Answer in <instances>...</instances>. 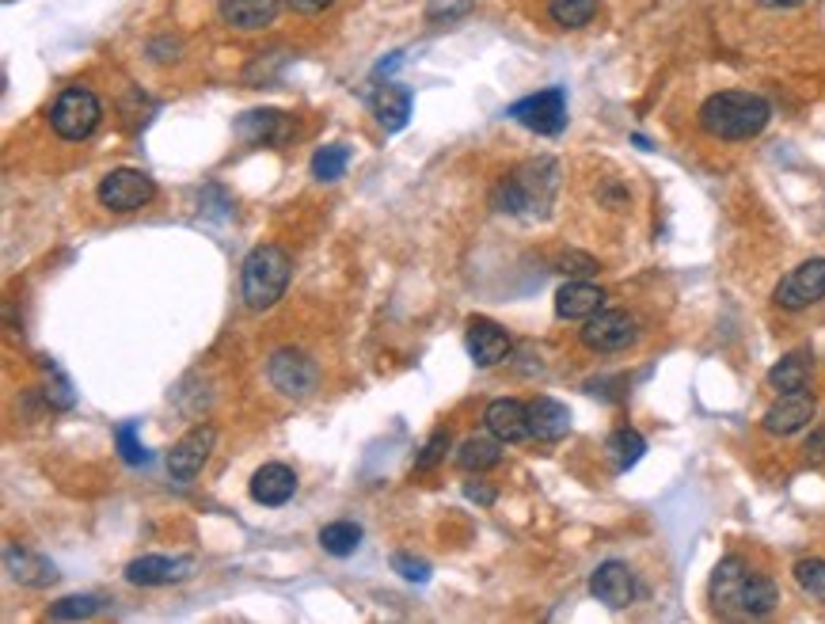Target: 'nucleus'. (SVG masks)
<instances>
[{"label":"nucleus","instance_id":"nucleus-1","mask_svg":"<svg viewBox=\"0 0 825 624\" xmlns=\"http://www.w3.org/2000/svg\"><path fill=\"white\" fill-rule=\"evenodd\" d=\"M772 107L758 92H716L704 99L700 126L719 141H750L769 126Z\"/></svg>","mask_w":825,"mask_h":624},{"label":"nucleus","instance_id":"nucleus-2","mask_svg":"<svg viewBox=\"0 0 825 624\" xmlns=\"http://www.w3.org/2000/svg\"><path fill=\"white\" fill-rule=\"evenodd\" d=\"M289 282V255L274 244H260L240 267V294H244V305L255 313L278 305V297L286 294Z\"/></svg>","mask_w":825,"mask_h":624},{"label":"nucleus","instance_id":"nucleus-3","mask_svg":"<svg viewBox=\"0 0 825 624\" xmlns=\"http://www.w3.org/2000/svg\"><path fill=\"white\" fill-rule=\"evenodd\" d=\"M556 160H532V165L518 168L495 187V207L503 213H529L537 207H548L556 191Z\"/></svg>","mask_w":825,"mask_h":624},{"label":"nucleus","instance_id":"nucleus-4","mask_svg":"<svg viewBox=\"0 0 825 624\" xmlns=\"http://www.w3.org/2000/svg\"><path fill=\"white\" fill-rule=\"evenodd\" d=\"M99 118H103V104L88 88H65L62 96H57V104L50 107V126H54L57 138H65V141L92 138Z\"/></svg>","mask_w":825,"mask_h":624},{"label":"nucleus","instance_id":"nucleus-5","mask_svg":"<svg viewBox=\"0 0 825 624\" xmlns=\"http://www.w3.org/2000/svg\"><path fill=\"white\" fill-rule=\"evenodd\" d=\"M266 378H271V384L282 396L305 400V396H313V389L320 384V366H316L305 350L282 347V350H274L271 362H266Z\"/></svg>","mask_w":825,"mask_h":624},{"label":"nucleus","instance_id":"nucleus-6","mask_svg":"<svg viewBox=\"0 0 825 624\" xmlns=\"http://www.w3.org/2000/svg\"><path fill=\"white\" fill-rule=\"evenodd\" d=\"M96 194L110 213H134L157 199V183H152V176L137 172V168H115L110 176H103Z\"/></svg>","mask_w":825,"mask_h":624},{"label":"nucleus","instance_id":"nucleus-7","mask_svg":"<svg viewBox=\"0 0 825 624\" xmlns=\"http://www.w3.org/2000/svg\"><path fill=\"white\" fill-rule=\"evenodd\" d=\"M510 118L521 123L526 130L540 134V138H556L567 126V96L563 88H544L537 96H526L510 107Z\"/></svg>","mask_w":825,"mask_h":624},{"label":"nucleus","instance_id":"nucleus-8","mask_svg":"<svg viewBox=\"0 0 825 624\" xmlns=\"http://www.w3.org/2000/svg\"><path fill=\"white\" fill-rule=\"evenodd\" d=\"M822 297H825V260H806V263H798L792 275L780 278L772 302L787 313H803V309H811V305H818Z\"/></svg>","mask_w":825,"mask_h":624},{"label":"nucleus","instance_id":"nucleus-9","mask_svg":"<svg viewBox=\"0 0 825 624\" xmlns=\"http://www.w3.org/2000/svg\"><path fill=\"white\" fill-rule=\"evenodd\" d=\"M639 339V328H635V316L624 309H601L586 320L582 328V343L597 355H616V350H627Z\"/></svg>","mask_w":825,"mask_h":624},{"label":"nucleus","instance_id":"nucleus-10","mask_svg":"<svg viewBox=\"0 0 825 624\" xmlns=\"http://www.w3.org/2000/svg\"><path fill=\"white\" fill-rule=\"evenodd\" d=\"M213 442H218V431H213L210 423H199L191 426V431L183 434V438L171 446L168 453V476L176 484H191L194 476L205 468V461H210L213 453Z\"/></svg>","mask_w":825,"mask_h":624},{"label":"nucleus","instance_id":"nucleus-11","mask_svg":"<svg viewBox=\"0 0 825 624\" xmlns=\"http://www.w3.org/2000/svg\"><path fill=\"white\" fill-rule=\"evenodd\" d=\"M590 594L597 597L609 610H627L639 594V583H635V571L621 560H605L601 568L590 575Z\"/></svg>","mask_w":825,"mask_h":624},{"label":"nucleus","instance_id":"nucleus-12","mask_svg":"<svg viewBox=\"0 0 825 624\" xmlns=\"http://www.w3.org/2000/svg\"><path fill=\"white\" fill-rule=\"evenodd\" d=\"M745 579H750V563H745L742 556H727V560H719V568L711 571V605H716V613H723V617L742 613Z\"/></svg>","mask_w":825,"mask_h":624},{"label":"nucleus","instance_id":"nucleus-13","mask_svg":"<svg viewBox=\"0 0 825 624\" xmlns=\"http://www.w3.org/2000/svg\"><path fill=\"white\" fill-rule=\"evenodd\" d=\"M194 571L191 556H141L126 568V583L134 586H168V583H183Z\"/></svg>","mask_w":825,"mask_h":624},{"label":"nucleus","instance_id":"nucleus-14","mask_svg":"<svg viewBox=\"0 0 825 624\" xmlns=\"http://www.w3.org/2000/svg\"><path fill=\"white\" fill-rule=\"evenodd\" d=\"M814 412H818V404H814V396L806 389L803 392H784V396H780L776 404L764 412L761 426L769 434H776V438H787V434L803 431V426L814 419Z\"/></svg>","mask_w":825,"mask_h":624},{"label":"nucleus","instance_id":"nucleus-15","mask_svg":"<svg viewBox=\"0 0 825 624\" xmlns=\"http://www.w3.org/2000/svg\"><path fill=\"white\" fill-rule=\"evenodd\" d=\"M468 355L479 370H491V366H498L506 355H510V336H506L495 320H487V316H472L468 320Z\"/></svg>","mask_w":825,"mask_h":624},{"label":"nucleus","instance_id":"nucleus-16","mask_svg":"<svg viewBox=\"0 0 825 624\" xmlns=\"http://www.w3.org/2000/svg\"><path fill=\"white\" fill-rule=\"evenodd\" d=\"M247 491H252V499L260 503V507H282V503L294 499L297 473L289 465H282V461H271V465H263L260 473L252 476Z\"/></svg>","mask_w":825,"mask_h":624},{"label":"nucleus","instance_id":"nucleus-17","mask_svg":"<svg viewBox=\"0 0 825 624\" xmlns=\"http://www.w3.org/2000/svg\"><path fill=\"white\" fill-rule=\"evenodd\" d=\"M605 309V289L586 278H571L556 289V313L563 320H590L594 313Z\"/></svg>","mask_w":825,"mask_h":624},{"label":"nucleus","instance_id":"nucleus-18","mask_svg":"<svg viewBox=\"0 0 825 624\" xmlns=\"http://www.w3.org/2000/svg\"><path fill=\"white\" fill-rule=\"evenodd\" d=\"M484 423L498 442H521V438H529V404L510 400V396L491 400L484 412Z\"/></svg>","mask_w":825,"mask_h":624},{"label":"nucleus","instance_id":"nucleus-19","mask_svg":"<svg viewBox=\"0 0 825 624\" xmlns=\"http://www.w3.org/2000/svg\"><path fill=\"white\" fill-rule=\"evenodd\" d=\"M529 434L540 442H560L571 434V412L552 396L529 400Z\"/></svg>","mask_w":825,"mask_h":624},{"label":"nucleus","instance_id":"nucleus-20","mask_svg":"<svg viewBox=\"0 0 825 624\" xmlns=\"http://www.w3.org/2000/svg\"><path fill=\"white\" fill-rule=\"evenodd\" d=\"M278 0H221V20L236 31H263L278 15Z\"/></svg>","mask_w":825,"mask_h":624},{"label":"nucleus","instance_id":"nucleus-21","mask_svg":"<svg viewBox=\"0 0 825 624\" xmlns=\"http://www.w3.org/2000/svg\"><path fill=\"white\" fill-rule=\"evenodd\" d=\"M811 373H814L811 350H792V355H784L769 370V384L780 392V396H784V392H803L806 384H811Z\"/></svg>","mask_w":825,"mask_h":624},{"label":"nucleus","instance_id":"nucleus-22","mask_svg":"<svg viewBox=\"0 0 825 624\" xmlns=\"http://www.w3.org/2000/svg\"><path fill=\"white\" fill-rule=\"evenodd\" d=\"M4 563H8V575H12L15 583H23V586H46V583H54V579H57L54 563L42 560V556H31V552L15 549V544H8V549H4Z\"/></svg>","mask_w":825,"mask_h":624},{"label":"nucleus","instance_id":"nucleus-23","mask_svg":"<svg viewBox=\"0 0 825 624\" xmlns=\"http://www.w3.org/2000/svg\"><path fill=\"white\" fill-rule=\"evenodd\" d=\"M503 446H506V442H498L491 431L472 434V438L461 442L457 465L464 468V473H487V468H495L498 461H503Z\"/></svg>","mask_w":825,"mask_h":624},{"label":"nucleus","instance_id":"nucleus-24","mask_svg":"<svg viewBox=\"0 0 825 624\" xmlns=\"http://www.w3.org/2000/svg\"><path fill=\"white\" fill-rule=\"evenodd\" d=\"M373 110H377V123H381L389 134H396L408 126V118H411V92L403 88V84H384L373 99Z\"/></svg>","mask_w":825,"mask_h":624},{"label":"nucleus","instance_id":"nucleus-25","mask_svg":"<svg viewBox=\"0 0 825 624\" xmlns=\"http://www.w3.org/2000/svg\"><path fill=\"white\" fill-rule=\"evenodd\" d=\"M236 134L252 145H266L286 138V123H282V110H247L236 123Z\"/></svg>","mask_w":825,"mask_h":624},{"label":"nucleus","instance_id":"nucleus-26","mask_svg":"<svg viewBox=\"0 0 825 624\" xmlns=\"http://www.w3.org/2000/svg\"><path fill=\"white\" fill-rule=\"evenodd\" d=\"M776 602H780L776 583H772L769 575L750 571V579H745V586H742V617H769V613L776 610Z\"/></svg>","mask_w":825,"mask_h":624},{"label":"nucleus","instance_id":"nucleus-27","mask_svg":"<svg viewBox=\"0 0 825 624\" xmlns=\"http://www.w3.org/2000/svg\"><path fill=\"white\" fill-rule=\"evenodd\" d=\"M605 450H609V457H613L616 473H627V468L647 453V438H643L639 431H632V426H616V431L609 434Z\"/></svg>","mask_w":825,"mask_h":624},{"label":"nucleus","instance_id":"nucleus-28","mask_svg":"<svg viewBox=\"0 0 825 624\" xmlns=\"http://www.w3.org/2000/svg\"><path fill=\"white\" fill-rule=\"evenodd\" d=\"M320 544L328 556H350L362 544V526L358 521H331L320 529Z\"/></svg>","mask_w":825,"mask_h":624},{"label":"nucleus","instance_id":"nucleus-29","mask_svg":"<svg viewBox=\"0 0 825 624\" xmlns=\"http://www.w3.org/2000/svg\"><path fill=\"white\" fill-rule=\"evenodd\" d=\"M548 15L567 31H579V28H586V23H594L597 0H552V4H548Z\"/></svg>","mask_w":825,"mask_h":624},{"label":"nucleus","instance_id":"nucleus-30","mask_svg":"<svg viewBox=\"0 0 825 624\" xmlns=\"http://www.w3.org/2000/svg\"><path fill=\"white\" fill-rule=\"evenodd\" d=\"M103 605L107 602L96 594H73V597H62V602L50 610V621H88V617H96Z\"/></svg>","mask_w":825,"mask_h":624},{"label":"nucleus","instance_id":"nucleus-31","mask_svg":"<svg viewBox=\"0 0 825 624\" xmlns=\"http://www.w3.org/2000/svg\"><path fill=\"white\" fill-rule=\"evenodd\" d=\"M350 165V149L347 145H324L320 152L313 157V176L324 179V183H335Z\"/></svg>","mask_w":825,"mask_h":624},{"label":"nucleus","instance_id":"nucleus-32","mask_svg":"<svg viewBox=\"0 0 825 624\" xmlns=\"http://www.w3.org/2000/svg\"><path fill=\"white\" fill-rule=\"evenodd\" d=\"M795 583L825 605V560H798L795 563Z\"/></svg>","mask_w":825,"mask_h":624},{"label":"nucleus","instance_id":"nucleus-33","mask_svg":"<svg viewBox=\"0 0 825 624\" xmlns=\"http://www.w3.org/2000/svg\"><path fill=\"white\" fill-rule=\"evenodd\" d=\"M115 442H118V453H123L126 465H149V450L141 446V438H137V426L134 423H123L115 431Z\"/></svg>","mask_w":825,"mask_h":624},{"label":"nucleus","instance_id":"nucleus-34","mask_svg":"<svg viewBox=\"0 0 825 624\" xmlns=\"http://www.w3.org/2000/svg\"><path fill=\"white\" fill-rule=\"evenodd\" d=\"M445 450H449V431H434L426 438V446H423V453L415 457V468L419 473H426V468H434L437 461L445 457Z\"/></svg>","mask_w":825,"mask_h":624},{"label":"nucleus","instance_id":"nucleus-35","mask_svg":"<svg viewBox=\"0 0 825 624\" xmlns=\"http://www.w3.org/2000/svg\"><path fill=\"white\" fill-rule=\"evenodd\" d=\"M560 271L567 278H590V275H597V260H594V255H586V252H563L560 255Z\"/></svg>","mask_w":825,"mask_h":624},{"label":"nucleus","instance_id":"nucleus-36","mask_svg":"<svg viewBox=\"0 0 825 624\" xmlns=\"http://www.w3.org/2000/svg\"><path fill=\"white\" fill-rule=\"evenodd\" d=\"M392 568L400 571L408 583H426L430 579V563L426 560H415V556H408V552H396L392 556Z\"/></svg>","mask_w":825,"mask_h":624},{"label":"nucleus","instance_id":"nucleus-37","mask_svg":"<svg viewBox=\"0 0 825 624\" xmlns=\"http://www.w3.org/2000/svg\"><path fill=\"white\" fill-rule=\"evenodd\" d=\"M42 392H46V404L50 408H62V412H65V408H73V389H68V381L62 378V373H57V381L46 384Z\"/></svg>","mask_w":825,"mask_h":624},{"label":"nucleus","instance_id":"nucleus-38","mask_svg":"<svg viewBox=\"0 0 825 624\" xmlns=\"http://www.w3.org/2000/svg\"><path fill=\"white\" fill-rule=\"evenodd\" d=\"M289 8H294L297 15H316V12H324V8H331L335 0H286Z\"/></svg>","mask_w":825,"mask_h":624},{"label":"nucleus","instance_id":"nucleus-39","mask_svg":"<svg viewBox=\"0 0 825 624\" xmlns=\"http://www.w3.org/2000/svg\"><path fill=\"white\" fill-rule=\"evenodd\" d=\"M464 495H468V499H476V503H484V507H491V503H495L491 487H476V484H472V487H464Z\"/></svg>","mask_w":825,"mask_h":624},{"label":"nucleus","instance_id":"nucleus-40","mask_svg":"<svg viewBox=\"0 0 825 624\" xmlns=\"http://www.w3.org/2000/svg\"><path fill=\"white\" fill-rule=\"evenodd\" d=\"M806 457H811V461H825V431L811 438V446H806Z\"/></svg>","mask_w":825,"mask_h":624},{"label":"nucleus","instance_id":"nucleus-41","mask_svg":"<svg viewBox=\"0 0 825 624\" xmlns=\"http://www.w3.org/2000/svg\"><path fill=\"white\" fill-rule=\"evenodd\" d=\"M761 8H798V4H806V0H758Z\"/></svg>","mask_w":825,"mask_h":624}]
</instances>
